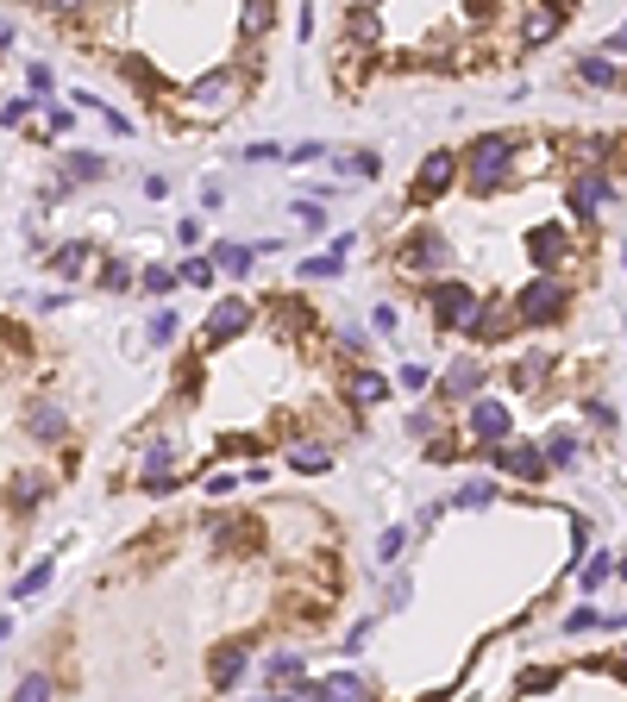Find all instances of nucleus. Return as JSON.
<instances>
[{
    "label": "nucleus",
    "mask_w": 627,
    "mask_h": 702,
    "mask_svg": "<svg viewBox=\"0 0 627 702\" xmlns=\"http://www.w3.org/2000/svg\"><path fill=\"white\" fill-rule=\"evenodd\" d=\"M251 326V301H239V295H226L214 314H207V345H220V339H239Z\"/></svg>",
    "instance_id": "f8f14e48"
},
{
    "label": "nucleus",
    "mask_w": 627,
    "mask_h": 702,
    "mask_svg": "<svg viewBox=\"0 0 627 702\" xmlns=\"http://www.w3.org/2000/svg\"><path fill=\"white\" fill-rule=\"evenodd\" d=\"M427 458H433V464H452V458H458V446H452V439H433Z\"/></svg>",
    "instance_id": "79ce46f5"
},
{
    "label": "nucleus",
    "mask_w": 627,
    "mask_h": 702,
    "mask_svg": "<svg viewBox=\"0 0 627 702\" xmlns=\"http://www.w3.org/2000/svg\"><path fill=\"white\" fill-rule=\"evenodd\" d=\"M552 684H559V671H546V665H540V671H521V690H527V696H546Z\"/></svg>",
    "instance_id": "72a5a7b5"
},
{
    "label": "nucleus",
    "mask_w": 627,
    "mask_h": 702,
    "mask_svg": "<svg viewBox=\"0 0 627 702\" xmlns=\"http://www.w3.org/2000/svg\"><path fill=\"white\" fill-rule=\"evenodd\" d=\"M565 201H571V214L590 226V220L602 214V207L615 201V182L602 176V170H577V176H571V195H565Z\"/></svg>",
    "instance_id": "20e7f679"
},
{
    "label": "nucleus",
    "mask_w": 627,
    "mask_h": 702,
    "mask_svg": "<svg viewBox=\"0 0 627 702\" xmlns=\"http://www.w3.org/2000/svg\"><path fill=\"white\" fill-rule=\"evenodd\" d=\"M427 295H433V320H439V326H464V333H471V320H477V308H483L477 289L439 283V289H427Z\"/></svg>",
    "instance_id": "7ed1b4c3"
},
{
    "label": "nucleus",
    "mask_w": 627,
    "mask_h": 702,
    "mask_svg": "<svg viewBox=\"0 0 627 702\" xmlns=\"http://www.w3.org/2000/svg\"><path fill=\"white\" fill-rule=\"evenodd\" d=\"M452 502H458V508H490V502H496V483H490V477H477V483H464Z\"/></svg>",
    "instance_id": "bb28decb"
},
{
    "label": "nucleus",
    "mask_w": 627,
    "mask_h": 702,
    "mask_svg": "<svg viewBox=\"0 0 627 702\" xmlns=\"http://www.w3.org/2000/svg\"><path fill=\"white\" fill-rule=\"evenodd\" d=\"M584 458V446H577L571 433H559V439H546V464H577Z\"/></svg>",
    "instance_id": "c85d7f7f"
},
{
    "label": "nucleus",
    "mask_w": 627,
    "mask_h": 702,
    "mask_svg": "<svg viewBox=\"0 0 627 702\" xmlns=\"http://www.w3.org/2000/svg\"><path fill=\"white\" fill-rule=\"evenodd\" d=\"M508 433H515V414L502 402H490V395H471V439L477 446H502Z\"/></svg>",
    "instance_id": "423d86ee"
},
{
    "label": "nucleus",
    "mask_w": 627,
    "mask_h": 702,
    "mask_svg": "<svg viewBox=\"0 0 627 702\" xmlns=\"http://www.w3.org/2000/svg\"><path fill=\"white\" fill-rule=\"evenodd\" d=\"M88 257H95L88 245H69V251H57V276H82V270H88Z\"/></svg>",
    "instance_id": "7c9ffc66"
},
{
    "label": "nucleus",
    "mask_w": 627,
    "mask_h": 702,
    "mask_svg": "<svg viewBox=\"0 0 627 702\" xmlns=\"http://www.w3.org/2000/svg\"><path fill=\"white\" fill-rule=\"evenodd\" d=\"M571 251H577V245H571L565 226H533V232H527V264H540V270H559Z\"/></svg>",
    "instance_id": "6e6552de"
},
{
    "label": "nucleus",
    "mask_w": 627,
    "mask_h": 702,
    "mask_svg": "<svg viewBox=\"0 0 627 702\" xmlns=\"http://www.w3.org/2000/svg\"><path fill=\"white\" fill-rule=\"evenodd\" d=\"M464 176V163L452 151H433L421 170H414V201H439V195H452V182Z\"/></svg>",
    "instance_id": "39448f33"
},
{
    "label": "nucleus",
    "mask_w": 627,
    "mask_h": 702,
    "mask_svg": "<svg viewBox=\"0 0 627 702\" xmlns=\"http://www.w3.org/2000/svg\"><path fill=\"white\" fill-rule=\"evenodd\" d=\"M276 26V0H245L239 7V38H264Z\"/></svg>",
    "instance_id": "f3484780"
},
{
    "label": "nucleus",
    "mask_w": 627,
    "mask_h": 702,
    "mask_svg": "<svg viewBox=\"0 0 627 702\" xmlns=\"http://www.w3.org/2000/svg\"><path fill=\"white\" fill-rule=\"evenodd\" d=\"M51 7H57V13H69V7H82V0H51Z\"/></svg>",
    "instance_id": "de8ad7c7"
},
{
    "label": "nucleus",
    "mask_w": 627,
    "mask_h": 702,
    "mask_svg": "<svg viewBox=\"0 0 627 702\" xmlns=\"http://www.w3.org/2000/svg\"><path fill=\"white\" fill-rule=\"evenodd\" d=\"M565 627H571V634H584V627H602V615H596V608H571Z\"/></svg>",
    "instance_id": "ea45409f"
},
{
    "label": "nucleus",
    "mask_w": 627,
    "mask_h": 702,
    "mask_svg": "<svg viewBox=\"0 0 627 702\" xmlns=\"http://www.w3.org/2000/svg\"><path fill=\"white\" fill-rule=\"evenodd\" d=\"M565 26V0H533V7L521 13V38L527 44H552Z\"/></svg>",
    "instance_id": "9b49d317"
},
{
    "label": "nucleus",
    "mask_w": 627,
    "mask_h": 702,
    "mask_svg": "<svg viewBox=\"0 0 627 702\" xmlns=\"http://www.w3.org/2000/svg\"><path fill=\"white\" fill-rule=\"evenodd\" d=\"M515 326H521V308H515V301H483L477 320H471V339H477V345H496V339L515 333Z\"/></svg>",
    "instance_id": "1a4fd4ad"
},
{
    "label": "nucleus",
    "mask_w": 627,
    "mask_h": 702,
    "mask_svg": "<svg viewBox=\"0 0 627 702\" xmlns=\"http://www.w3.org/2000/svg\"><path fill=\"white\" fill-rule=\"evenodd\" d=\"M289 464H295L301 477H320V471H327V464H333V452H327V446H314V439H301V446L289 452Z\"/></svg>",
    "instance_id": "aec40b11"
},
{
    "label": "nucleus",
    "mask_w": 627,
    "mask_h": 702,
    "mask_svg": "<svg viewBox=\"0 0 627 702\" xmlns=\"http://www.w3.org/2000/svg\"><path fill=\"white\" fill-rule=\"evenodd\" d=\"M295 677H301V659H295V652H270V665H264V684H270V690H289Z\"/></svg>",
    "instance_id": "4be33fe9"
},
{
    "label": "nucleus",
    "mask_w": 627,
    "mask_h": 702,
    "mask_svg": "<svg viewBox=\"0 0 627 702\" xmlns=\"http://www.w3.org/2000/svg\"><path fill=\"white\" fill-rule=\"evenodd\" d=\"M577 82H590V88H615V63L609 57H577Z\"/></svg>",
    "instance_id": "b1692460"
},
{
    "label": "nucleus",
    "mask_w": 627,
    "mask_h": 702,
    "mask_svg": "<svg viewBox=\"0 0 627 702\" xmlns=\"http://www.w3.org/2000/svg\"><path fill=\"white\" fill-rule=\"evenodd\" d=\"M483 452H490L508 477H527V483L546 477V452H540V446H515V439H502V446H483Z\"/></svg>",
    "instance_id": "9d476101"
},
{
    "label": "nucleus",
    "mask_w": 627,
    "mask_h": 702,
    "mask_svg": "<svg viewBox=\"0 0 627 702\" xmlns=\"http://www.w3.org/2000/svg\"><path fill=\"white\" fill-rule=\"evenodd\" d=\"M19 696H26V702H44V696H51V677H44V671L19 677Z\"/></svg>",
    "instance_id": "e433bc0d"
},
{
    "label": "nucleus",
    "mask_w": 627,
    "mask_h": 702,
    "mask_svg": "<svg viewBox=\"0 0 627 702\" xmlns=\"http://www.w3.org/2000/svg\"><path fill=\"white\" fill-rule=\"evenodd\" d=\"M207 671H214V684H220V690H232V684L245 677V646H220V652H214V665H207Z\"/></svg>",
    "instance_id": "a211bd4d"
},
{
    "label": "nucleus",
    "mask_w": 627,
    "mask_h": 702,
    "mask_svg": "<svg viewBox=\"0 0 627 702\" xmlns=\"http://www.w3.org/2000/svg\"><path fill=\"white\" fill-rule=\"evenodd\" d=\"M13 502H19V508H38V502H44V477H19V483H13Z\"/></svg>",
    "instance_id": "2f4dec72"
},
{
    "label": "nucleus",
    "mask_w": 627,
    "mask_h": 702,
    "mask_svg": "<svg viewBox=\"0 0 627 702\" xmlns=\"http://www.w3.org/2000/svg\"><path fill=\"white\" fill-rule=\"evenodd\" d=\"M170 339H176V314L164 308V314H157V320H151V345H170Z\"/></svg>",
    "instance_id": "58836bf2"
},
{
    "label": "nucleus",
    "mask_w": 627,
    "mask_h": 702,
    "mask_svg": "<svg viewBox=\"0 0 627 702\" xmlns=\"http://www.w3.org/2000/svg\"><path fill=\"white\" fill-rule=\"evenodd\" d=\"M621 264H627V245H621Z\"/></svg>",
    "instance_id": "8fccbe9b"
},
{
    "label": "nucleus",
    "mask_w": 627,
    "mask_h": 702,
    "mask_svg": "<svg viewBox=\"0 0 627 702\" xmlns=\"http://www.w3.org/2000/svg\"><path fill=\"white\" fill-rule=\"evenodd\" d=\"M446 395H452V402H471V395H483V364H477V358H458V364L446 370Z\"/></svg>",
    "instance_id": "2eb2a0df"
},
{
    "label": "nucleus",
    "mask_w": 627,
    "mask_h": 702,
    "mask_svg": "<svg viewBox=\"0 0 627 702\" xmlns=\"http://www.w3.org/2000/svg\"><path fill=\"white\" fill-rule=\"evenodd\" d=\"M402 546H408V533H402V527H389L383 540H377V558H383V565H396V558H402Z\"/></svg>",
    "instance_id": "473e14b6"
},
{
    "label": "nucleus",
    "mask_w": 627,
    "mask_h": 702,
    "mask_svg": "<svg viewBox=\"0 0 627 702\" xmlns=\"http://www.w3.org/2000/svg\"><path fill=\"white\" fill-rule=\"evenodd\" d=\"M145 289H151V295H170V289H176V270H170V264H151V270H145Z\"/></svg>",
    "instance_id": "f704fd0d"
},
{
    "label": "nucleus",
    "mask_w": 627,
    "mask_h": 702,
    "mask_svg": "<svg viewBox=\"0 0 627 702\" xmlns=\"http://www.w3.org/2000/svg\"><path fill=\"white\" fill-rule=\"evenodd\" d=\"M170 471H182L176 446H170V439H151V446H145V477H170Z\"/></svg>",
    "instance_id": "412c9836"
},
{
    "label": "nucleus",
    "mask_w": 627,
    "mask_h": 702,
    "mask_svg": "<svg viewBox=\"0 0 627 702\" xmlns=\"http://www.w3.org/2000/svg\"><path fill=\"white\" fill-rule=\"evenodd\" d=\"M239 76H232V69H214V76H201L195 88H189V107L195 113H220V107H232V101H239Z\"/></svg>",
    "instance_id": "0eeeda50"
},
{
    "label": "nucleus",
    "mask_w": 627,
    "mask_h": 702,
    "mask_svg": "<svg viewBox=\"0 0 627 702\" xmlns=\"http://www.w3.org/2000/svg\"><path fill=\"white\" fill-rule=\"evenodd\" d=\"M251 257H258V245H220V251H214V264H220L226 276H245V270H251Z\"/></svg>",
    "instance_id": "393cba45"
},
{
    "label": "nucleus",
    "mask_w": 627,
    "mask_h": 702,
    "mask_svg": "<svg viewBox=\"0 0 627 702\" xmlns=\"http://www.w3.org/2000/svg\"><path fill=\"white\" fill-rule=\"evenodd\" d=\"M515 308H521V326H552V320H565V308H571V289L559 283V276H533V283L521 289V301H515Z\"/></svg>",
    "instance_id": "f03ea898"
},
{
    "label": "nucleus",
    "mask_w": 627,
    "mask_h": 702,
    "mask_svg": "<svg viewBox=\"0 0 627 702\" xmlns=\"http://www.w3.org/2000/svg\"><path fill=\"white\" fill-rule=\"evenodd\" d=\"M345 44H352V51H377V7H352V19H345Z\"/></svg>",
    "instance_id": "dca6fc26"
},
{
    "label": "nucleus",
    "mask_w": 627,
    "mask_h": 702,
    "mask_svg": "<svg viewBox=\"0 0 627 702\" xmlns=\"http://www.w3.org/2000/svg\"><path fill=\"white\" fill-rule=\"evenodd\" d=\"M182 283L207 289V283H214V264H207V257H189V264H182Z\"/></svg>",
    "instance_id": "c9c22d12"
},
{
    "label": "nucleus",
    "mask_w": 627,
    "mask_h": 702,
    "mask_svg": "<svg viewBox=\"0 0 627 702\" xmlns=\"http://www.w3.org/2000/svg\"><path fill=\"white\" fill-rule=\"evenodd\" d=\"M101 283H107V289H132V264H120V257H113V264L101 270Z\"/></svg>",
    "instance_id": "4c0bfd02"
},
{
    "label": "nucleus",
    "mask_w": 627,
    "mask_h": 702,
    "mask_svg": "<svg viewBox=\"0 0 627 702\" xmlns=\"http://www.w3.org/2000/svg\"><path fill=\"white\" fill-rule=\"evenodd\" d=\"M439 264H446V245H439L433 232H414V239H408V251H402V270H414V276H421V270H439Z\"/></svg>",
    "instance_id": "4468645a"
},
{
    "label": "nucleus",
    "mask_w": 627,
    "mask_h": 702,
    "mask_svg": "<svg viewBox=\"0 0 627 702\" xmlns=\"http://www.w3.org/2000/svg\"><path fill=\"white\" fill-rule=\"evenodd\" d=\"M101 176H107V163L95 151H69L63 157V182H101Z\"/></svg>",
    "instance_id": "6ab92c4d"
},
{
    "label": "nucleus",
    "mask_w": 627,
    "mask_h": 702,
    "mask_svg": "<svg viewBox=\"0 0 627 702\" xmlns=\"http://www.w3.org/2000/svg\"><path fill=\"white\" fill-rule=\"evenodd\" d=\"M402 389H427V364H408L402 370Z\"/></svg>",
    "instance_id": "37998d69"
},
{
    "label": "nucleus",
    "mask_w": 627,
    "mask_h": 702,
    "mask_svg": "<svg viewBox=\"0 0 627 702\" xmlns=\"http://www.w3.org/2000/svg\"><path fill=\"white\" fill-rule=\"evenodd\" d=\"M540 383H546V358H521V364H515V389H527V395H533Z\"/></svg>",
    "instance_id": "c756f323"
},
{
    "label": "nucleus",
    "mask_w": 627,
    "mask_h": 702,
    "mask_svg": "<svg viewBox=\"0 0 627 702\" xmlns=\"http://www.w3.org/2000/svg\"><path fill=\"white\" fill-rule=\"evenodd\" d=\"M609 51H615V57H627V26H615V32H609Z\"/></svg>",
    "instance_id": "a18cd8bd"
},
{
    "label": "nucleus",
    "mask_w": 627,
    "mask_h": 702,
    "mask_svg": "<svg viewBox=\"0 0 627 702\" xmlns=\"http://www.w3.org/2000/svg\"><path fill=\"white\" fill-rule=\"evenodd\" d=\"M602 671H609V677H615V684H627V659H609V665H602Z\"/></svg>",
    "instance_id": "49530a36"
},
{
    "label": "nucleus",
    "mask_w": 627,
    "mask_h": 702,
    "mask_svg": "<svg viewBox=\"0 0 627 702\" xmlns=\"http://www.w3.org/2000/svg\"><path fill=\"white\" fill-rule=\"evenodd\" d=\"M508 170H515V138L508 132H490V138H477L471 151H464V182H471V195H496Z\"/></svg>",
    "instance_id": "f257e3e1"
},
{
    "label": "nucleus",
    "mask_w": 627,
    "mask_h": 702,
    "mask_svg": "<svg viewBox=\"0 0 627 702\" xmlns=\"http://www.w3.org/2000/svg\"><path fill=\"white\" fill-rule=\"evenodd\" d=\"M621 577H627V558H621Z\"/></svg>",
    "instance_id": "3c124183"
},
{
    "label": "nucleus",
    "mask_w": 627,
    "mask_h": 702,
    "mask_svg": "<svg viewBox=\"0 0 627 702\" xmlns=\"http://www.w3.org/2000/svg\"><path fill=\"white\" fill-rule=\"evenodd\" d=\"M26 433L38 439V446H57V439H69V414L57 402H32L26 408Z\"/></svg>",
    "instance_id": "ddd939ff"
},
{
    "label": "nucleus",
    "mask_w": 627,
    "mask_h": 702,
    "mask_svg": "<svg viewBox=\"0 0 627 702\" xmlns=\"http://www.w3.org/2000/svg\"><path fill=\"white\" fill-rule=\"evenodd\" d=\"M327 696L358 702V696H370V684H364V677H352V671H333V677H327Z\"/></svg>",
    "instance_id": "a878e982"
},
{
    "label": "nucleus",
    "mask_w": 627,
    "mask_h": 702,
    "mask_svg": "<svg viewBox=\"0 0 627 702\" xmlns=\"http://www.w3.org/2000/svg\"><path fill=\"white\" fill-rule=\"evenodd\" d=\"M170 489H176V471L170 477H145V496H170Z\"/></svg>",
    "instance_id": "c03bdc74"
},
{
    "label": "nucleus",
    "mask_w": 627,
    "mask_h": 702,
    "mask_svg": "<svg viewBox=\"0 0 627 702\" xmlns=\"http://www.w3.org/2000/svg\"><path fill=\"white\" fill-rule=\"evenodd\" d=\"M345 395H352V402H358V408H377V402H383V395H389V383H383V377H370V370H358V377H352V383H345Z\"/></svg>",
    "instance_id": "5701e85b"
},
{
    "label": "nucleus",
    "mask_w": 627,
    "mask_h": 702,
    "mask_svg": "<svg viewBox=\"0 0 627 702\" xmlns=\"http://www.w3.org/2000/svg\"><path fill=\"white\" fill-rule=\"evenodd\" d=\"M44 583H51V565H32L26 577L13 583V596H19V602H32V596H44Z\"/></svg>",
    "instance_id": "cd10ccee"
},
{
    "label": "nucleus",
    "mask_w": 627,
    "mask_h": 702,
    "mask_svg": "<svg viewBox=\"0 0 627 702\" xmlns=\"http://www.w3.org/2000/svg\"><path fill=\"white\" fill-rule=\"evenodd\" d=\"M232 489H239V477H232V471H220V477H207V496H232Z\"/></svg>",
    "instance_id": "a19ab883"
},
{
    "label": "nucleus",
    "mask_w": 627,
    "mask_h": 702,
    "mask_svg": "<svg viewBox=\"0 0 627 702\" xmlns=\"http://www.w3.org/2000/svg\"><path fill=\"white\" fill-rule=\"evenodd\" d=\"M345 7H383V0H345Z\"/></svg>",
    "instance_id": "09e8293b"
}]
</instances>
